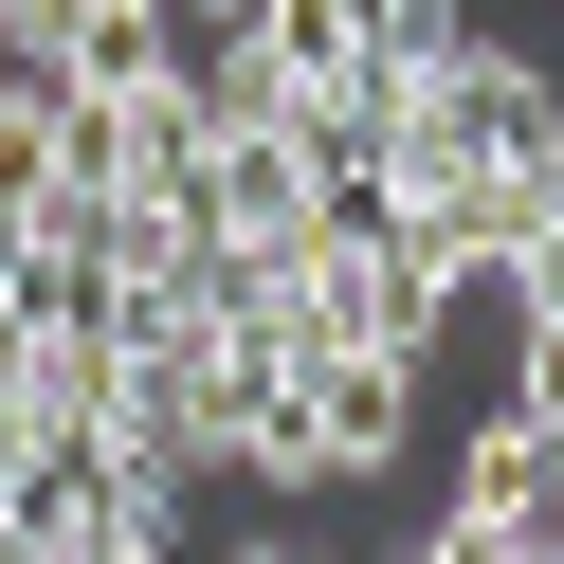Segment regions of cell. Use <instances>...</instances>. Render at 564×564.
Instances as JSON below:
<instances>
[{
    "mask_svg": "<svg viewBox=\"0 0 564 564\" xmlns=\"http://www.w3.org/2000/svg\"><path fill=\"white\" fill-rule=\"evenodd\" d=\"M455 510H491V528H510V564H564V401H510V419H491Z\"/></svg>",
    "mask_w": 564,
    "mask_h": 564,
    "instance_id": "2",
    "label": "cell"
},
{
    "mask_svg": "<svg viewBox=\"0 0 564 564\" xmlns=\"http://www.w3.org/2000/svg\"><path fill=\"white\" fill-rule=\"evenodd\" d=\"M237 564H310V546H292V528H256V546H237Z\"/></svg>",
    "mask_w": 564,
    "mask_h": 564,
    "instance_id": "3",
    "label": "cell"
},
{
    "mask_svg": "<svg viewBox=\"0 0 564 564\" xmlns=\"http://www.w3.org/2000/svg\"><path fill=\"white\" fill-rule=\"evenodd\" d=\"M419 183H564V91L510 37H437V74H401V200Z\"/></svg>",
    "mask_w": 564,
    "mask_h": 564,
    "instance_id": "1",
    "label": "cell"
},
{
    "mask_svg": "<svg viewBox=\"0 0 564 564\" xmlns=\"http://www.w3.org/2000/svg\"><path fill=\"white\" fill-rule=\"evenodd\" d=\"M164 19H256V0H164Z\"/></svg>",
    "mask_w": 564,
    "mask_h": 564,
    "instance_id": "4",
    "label": "cell"
}]
</instances>
